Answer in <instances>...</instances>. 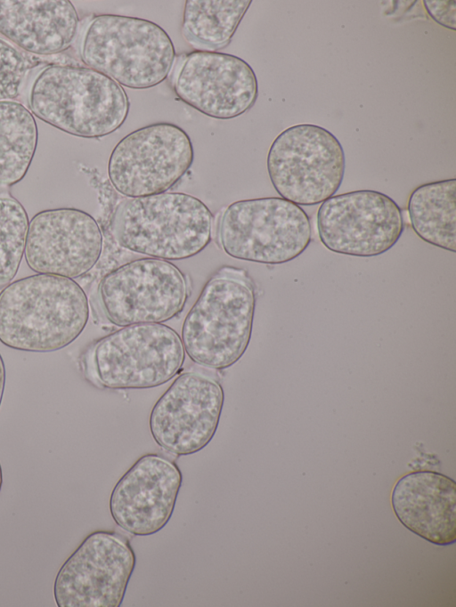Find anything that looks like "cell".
<instances>
[{"mask_svg": "<svg viewBox=\"0 0 456 607\" xmlns=\"http://www.w3.org/2000/svg\"><path fill=\"white\" fill-rule=\"evenodd\" d=\"M88 319L86 294L72 279L37 273L0 292V342L13 350H61L82 334Z\"/></svg>", "mask_w": 456, "mask_h": 607, "instance_id": "cell-1", "label": "cell"}, {"mask_svg": "<svg viewBox=\"0 0 456 607\" xmlns=\"http://www.w3.org/2000/svg\"><path fill=\"white\" fill-rule=\"evenodd\" d=\"M30 112L74 136L95 139L117 131L130 102L124 88L108 76L76 64L42 67L28 89Z\"/></svg>", "mask_w": 456, "mask_h": 607, "instance_id": "cell-2", "label": "cell"}, {"mask_svg": "<svg viewBox=\"0 0 456 607\" xmlns=\"http://www.w3.org/2000/svg\"><path fill=\"white\" fill-rule=\"evenodd\" d=\"M256 307L255 285L248 272L224 266L204 285L182 326L185 353L196 364L226 369L249 344Z\"/></svg>", "mask_w": 456, "mask_h": 607, "instance_id": "cell-3", "label": "cell"}, {"mask_svg": "<svg viewBox=\"0 0 456 607\" xmlns=\"http://www.w3.org/2000/svg\"><path fill=\"white\" fill-rule=\"evenodd\" d=\"M79 54L86 67L134 90L165 81L175 60L174 44L160 26L117 14L91 19L81 37Z\"/></svg>", "mask_w": 456, "mask_h": 607, "instance_id": "cell-4", "label": "cell"}, {"mask_svg": "<svg viewBox=\"0 0 456 607\" xmlns=\"http://www.w3.org/2000/svg\"><path fill=\"white\" fill-rule=\"evenodd\" d=\"M212 224V213L200 199L183 192H164L120 202L113 231L122 247L168 261L201 252L211 240Z\"/></svg>", "mask_w": 456, "mask_h": 607, "instance_id": "cell-5", "label": "cell"}, {"mask_svg": "<svg viewBox=\"0 0 456 607\" xmlns=\"http://www.w3.org/2000/svg\"><path fill=\"white\" fill-rule=\"evenodd\" d=\"M181 336L161 323L123 327L95 342L84 368L94 385L110 390L149 389L171 380L182 368Z\"/></svg>", "mask_w": 456, "mask_h": 607, "instance_id": "cell-6", "label": "cell"}, {"mask_svg": "<svg viewBox=\"0 0 456 607\" xmlns=\"http://www.w3.org/2000/svg\"><path fill=\"white\" fill-rule=\"evenodd\" d=\"M218 244L229 256L281 264L299 256L312 239V225L298 205L278 197L230 204L217 227Z\"/></svg>", "mask_w": 456, "mask_h": 607, "instance_id": "cell-7", "label": "cell"}, {"mask_svg": "<svg viewBox=\"0 0 456 607\" xmlns=\"http://www.w3.org/2000/svg\"><path fill=\"white\" fill-rule=\"evenodd\" d=\"M270 181L281 198L298 206H314L334 196L342 184L346 157L328 129L298 124L280 133L266 158Z\"/></svg>", "mask_w": 456, "mask_h": 607, "instance_id": "cell-8", "label": "cell"}, {"mask_svg": "<svg viewBox=\"0 0 456 607\" xmlns=\"http://www.w3.org/2000/svg\"><path fill=\"white\" fill-rule=\"evenodd\" d=\"M194 150L180 126L159 122L138 128L113 148L108 175L114 189L127 198L167 192L191 168Z\"/></svg>", "mask_w": 456, "mask_h": 607, "instance_id": "cell-9", "label": "cell"}, {"mask_svg": "<svg viewBox=\"0 0 456 607\" xmlns=\"http://www.w3.org/2000/svg\"><path fill=\"white\" fill-rule=\"evenodd\" d=\"M188 291L187 279L175 264L143 258L108 272L100 281L98 299L105 318L126 327L173 319L183 311Z\"/></svg>", "mask_w": 456, "mask_h": 607, "instance_id": "cell-10", "label": "cell"}, {"mask_svg": "<svg viewBox=\"0 0 456 607\" xmlns=\"http://www.w3.org/2000/svg\"><path fill=\"white\" fill-rule=\"evenodd\" d=\"M128 538L115 530L88 534L59 569L58 607H119L135 567Z\"/></svg>", "mask_w": 456, "mask_h": 607, "instance_id": "cell-11", "label": "cell"}, {"mask_svg": "<svg viewBox=\"0 0 456 607\" xmlns=\"http://www.w3.org/2000/svg\"><path fill=\"white\" fill-rule=\"evenodd\" d=\"M322 244L340 255L371 257L392 248L404 230L398 204L378 190H359L326 199L316 215Z\"/></svg>", "mask_w": 456, "mask_h": 607, "instance_id": "cell-12", "label": "cell"}, {"mask_svg": "<svg viewBox=\"0 0 456 607\" xmlns=\"http://www.w3.org/2000/svg\"><path fill=\"white\" fill-rule=\"evenodd\" d=\"M224 402V393L217 380L198 371L183 372L151 409V437L173 455L197 453L214 438Z\"/></svg>", "mask_w": 456, "mask_h": 607, "instance_id": "cell-13", "label": "cell"}, {"mask_svg": "<svg viewBox=\"0 0 456 607\" xmlns=\"http://www.w3.org/2000/svg\"><path fill=\"white\" fill-rule=\"evenodd\" d=\"M173 89L186 105L221 120L246 113L258 97L252 67L236 55L219 52L187 53L174 74Z\"/></svg>", "mask_w": 456, "mask_h": 607, "instance_id": "cell-14", "label": "cell"}, {"mask_svg": "<svg viewBox=\"0 0 456 607\" xmlns=\"http://www.w3.org/2000/svg\"><path fill=\"white\" fill-rule=\"evenodd\" d=\"M102 250L101 228L83 210L46 209L28 223L24 256L30 270L38 274L79 278L96 264Z\"/></svg>", "mask_w": 456, "mask_h": 607, "instance_id": "cell-15", "label": "cell"}, {"mask_svg": "<svg viewBox=\"0 0 456 607\" xmlns=\"http://www.w3.org/2000/svg\"><path fill=\"white\" fill-rule=\"evenodd\" d=\"M182 482L173 460L157 453L142 456L112 489L109 508L113 521L134 536L160 531L172 517Z\"/></svg>", "mask_w": 456, "mask_h": 607, "instance_id": "cell-16", "label": "cell"}, {"mask_svg": "<svg viewBox=\"0 0 456 607\" xmlns=\"http://www.w3.org/2000/svg\"><path fill=\"white\" fill-rule=\"evenodd\" d=\"M392 507L408 530L437 546L456 541V483L434 471L405 474L395 483Z\"/></svg>", "mask_w": 456, "mask_h": 607, "instance_id": "cell-17", "label": "cell"}, {"mask_svg": "<svg viewBox=\"0 0 456 607\" xmlns=\"http://www.w3.org/2000/svg\"><path fill=\"white\" fill-rule=\"evenodd\" d=\"M78 25L68 0H0V34L31 55L54 56L69 49Z\"/></svg>", "mask_w": 456, "mask_h": 607, "instance_id": "cell-18", "label": "cell"}, {"mask_svg": "<svg viewBox=\"0 0 456 607\" xmlns=\"http://www.w3.org/2000/svg\"><path fill=\"white\" fill-rule=\"evenodd\" d=\"M417 236L439 248L456 252V179L427 182L415 188L407 205Z\"/></svg>", "mask_w": 456, "mask_h": 607, "instance_id": "cell-19", "label": "cell"}, {"mask_svg": "<svg viewBox=\"0 0 456 607\" xmlns=\"http://www.w3.org/2000/svg\"><path fill=\"white\" fill-rule=\"evenodd\" d=\"M251 0H186L182 34L198 51L216 52L231 43Z\"/></svg>", "mask_w": 456, "mask_h": 607, "instance_id": "cell-20", "label": "cell"}, {"mask_svg": "<svg viewBox=\"0 0 456 607\" xmlns=\"http://www.w3.org/2000/svg\"><path fill=\"white\" fill-rule=\"evenodd\" d=\"M38 142L34 115L19 101H0V186H12L27 174Z\"/></svg>", "mask_w": 456, "mask_h": 607, "instance_id": "cell-21", "label": "cell"}, {"mask_svg": "<svg viewBox=\"0 0 456 607\" xmlns=\"http://www.w3.org/2000/svg\"><path fill=\"white\" fill-rule=\"evenodd\" d=\"M28 216L22 204L8 192H0V287L16 276L24 255Z\"/></svg>", "mask_w": 456, "mask_h": 607, "instance_id": "cell-22", "label": "cell"}, {"mask_svg": "<svg viewBox=\"0 0 456 607\" xmlns=\"http://www.w3.org/2000/svg\"><path fill=\"white\" fill-rule=\"evenodd\" d=\"M54 63L73 64L63 61L60 55L28 54L0 38V101H14L22 93L31 70Z\"/></svg>", "mask_w": 456, "mask_h": 607, "instance_id": "cell-23", "label": "cell"}, {"mask_svg": "<svg viewBox=\"0 0 456 607\" xmlns=\"http://www.w3.org/2000/svg\"><path fill=\"white\" fill-rule=\"evenodd\" d=\"M423 6L434 21L446 28L456 29V1L424 0Z\"/></svg>", "mask_w": 456, "mask_h": 607, "instance_id": "cell-24", "label": "cell"}, {"mask_svg": "<svg viewBox=\"0 0 456 607\" xmlns=\"http://www.w3.org/2000/svg\"><path fill=\"white\" fill-rule=\"evenodd\" d=\"M6 381V370L4 361L0 353V407L2 404Z\"/></svg>", "mask_w": 456, "mask_h": 607, "instance_id": "cell-25", "label": "cell"}, {"mask_svg": "<svg viewBox=\"0 0 456 607\" xmlns=\"http://www.w3.org/2000/svg\"><path fill=\"white\" fill-rule=\"evenodd\" d=\"M3 481H4V479H3V470H2V465H1V463H0V491H1V490H2Z\"/></svg>", "mask_w": 456, "mask_h": 607, "instance_id": "cell-26", "label": "cell"}]
</instances>
